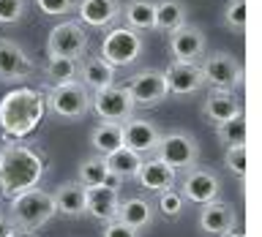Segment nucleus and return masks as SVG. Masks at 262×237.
<instances>
[{
  "instance_id": "obj_1",
  "label": "nucleus",
  "mask_w": 262,
  "mask_h": 237,
  "mask_svg": "<svg viewBox=\"0 0 262 237\" xmlns=\"http://www.w3.org/2000/svg\"><path fill=\"white\" fill-rule=\"evenodd\" d=\"M47 172L44 158L22 142H6L0 147V188L6 196H16L38 188Z\"/></svg>"
},
{
  "instance_id": "obj_2",
  "label": "nucleus",
  "mask_w": 262,
  "mask_h": 237,
  "mask_svg": "<svg viewBox=\"0 0 262 237\" xmlns=\"http://www.w3.org/2000/svg\"><path fill=\"white\" fill-rule=\"evenodd\" d=\"M47 112V98L44 93L33 87H16L3 96L0 101V131L8 139H25L36 131Z\"/></svg>"
},
{
  "instance_id": "obj_3",
  "label": "nucleus",
  "mask_w": 262,
  "mask_h": 237,
  "mask_svg": "<svg viewBox=\"0 0 262 237\" xmlns=\"http://www.w3.org/2000/svg\"><path fill=\"white\" fill-rule=\"evenodd\" d=\"M55 216L57 210L52 191H44V188H30V191L16 194L11 196V204H8V218L16 226V232H36L44 224H49Z\"/></svg>"
},
{
  "instance_id": "obj_4",
  "label": "nucleus",
  "mask_w": 262,
  "mask_h": 237,
  "mask_svg": "<svg viewBox=\"0 0 262 237\" xmlns=\"http://www.w3.org/2000/svg\"><path fill=\"white\" fill-rule=\"evenodd\" d=\"M200 142L191 131H183V128H175V131H167L161 134L159 145H156L153 155L159 161H164L169 169L175 172H188L191 167L200 163Z\"/></svg>"
},
{
  "instance_id": "obj_5",
  "label": "nucleus",
  "mask_w": 262,
  "mask_h": 237,
  "mask_svg": "<svg viewBox=\"0 0 262 237\" xmlns=\"http://www.w3.org/2000/svg\"><path fill=\"white\" fill-rule=\"evenodd\" d=\"M145 38L142 33L131 30V28H110V33L101 41V60L110 63L112 68H126V65L137 63L142 57Z\"/></svg>"
},
{
  "instance_id": "obj_6",
  "label": "nucleus",
  "mask_w": 262,
  "mask_h": 237,
  "mask_svg": "<svg viewBox=\"0 0 262 237\" xmlns=\"http://www.w3.org/2000/svg\"><path fill=\"white\" fill-rule=\"evenodd\" d=\"M44 98H47V109L63 120H79L90 112V90L82 82L55 85Z\"/></svg>"
},
{
  "instance_id": "obj_7",
  "label": "nucleus",
  "mask_w": 262,
  "mask_h": 237,
  "mask_svg": "<svg viewBox=\"0 0 262 237\" xmlns=\"http://www.w3.org/2000/svg\"><path fill=\"white\" fill-rule=\"evenodd\" d=\"M90 36L82 22H60L49 30L47 36V57H69V60H79L88 52Z\"/></svg>"
},
{
  "instance_id": "obj_8",
  "label": "nucleus",
  "mask_w": 262,
  "mask_h": 237,
  "mask_svg": "<svg viewBox=\"0 0 262 237\" xmlns=\"http://www.w3.org/2000/svg\"><path fill=\"white\" fill-rule=\"evenodd\" d=\"M200 71H202V79L208 87H216V90H235L243 85V65L235 60V55L229 52H213V55H205L200 63Z\"/></svg>"
},
{
  "instance_id": "obj_9",
  "label": "nucleus",
  "mask_w": 262,
  "mask_h": 237,
  "mask_svg": "<svg viewBox=\"0 0 262 237\" xmlns=\"http://www.w3.org/2000/svg\"><path fill=\"white\" fill-rule=\"evenodd\" d=\"M90 109L96 112V117H101V123H126L134 117L137 106L123 85H110L90 96Z\"/></svg>"
},
{
  "instance_id": "obj_10",
  "label": "nucleus",
  "mask_w": 262,
  "mask_h": 237,
  "mask_svg": "<svg viewBox=\"0 0 262 237\" xmlns=\"http://www.w3.org/2000/svg\"><path fill=\"white\" fill-rule=\"evenodd\" d=\"M123 87L128 90L131 101H134V106H139V109H153V106H159L164 98L169 96L167 82H164V71H159V68L137 71Z\"/></svg>"
},
{
  "instance_id": "obj_11",
  "label": "nucleus",
  "mask_w": 262,
  "mask_h": 237,
  "mask_svg": "<svg viewBox=\"0 0 262 237\" xmlns=\"http://www.w3.org/2000/svg\"><path fill=\"white\" fill-rule=\"evenodd\" d=\"M178 191L183 194L186 202L205 204V202H213L221 196V180L216 177V172H210L205 167H191L188 172H183V180H180Z\"/></svg>"
},
{
  "instance_id": "obj_12",
  "label": "nucleus",
  "mask_w": 262,
  "mask_h": 237,
  "mask_svg": "<svg viewBox=\"0 0 262 237\" xmlns=\"http://www.w3.org/2000/svg\"><path fill=\"white\" fill-rule=\"evenodd\" d=\"M208 49V38L196 25H183V28L169 33V55L178 63H200Z\"/></svg>"
},
{
  "instance_id": "obj_13",
  "label": "nucleus",
  "mask_w": 262,
  "mask_h": 237,
  "mask_svg": "<svg viewBox=\"0 0 262 237\" xmlns=\"http://www.w3.org/2000/svg\"><path fill=\"white\" fill-rule=\"evenodd\" d=\"M200 218H196V226H200L202 234L208 237H224L227 232L237 229V212L229 202L224 199H213L200 204Z\"/></svg>"
},
{
  "instance_id": "obj_14",
  "label": "nucleus",
  "mask_w": 262,
  "mask_h": 237,
  "mask_svg": "<svg viewBox=\"0 0 262 237\" xmlns=\"http://www.w3.org/2000/svg\"><path fill=\"white\" fill-rule=\"evenodd\" d=\"M164 82H167V90L178 98H191L205 87L202 71L196 63H178L172 60L167 68H164Z\"/></svg>"
},
{
  "instance_id": "obj_15",
  "label": "nucleus",
  "mask_w": 262,
  "mask_h": 237,
  "mask_svg": "<svg viewBox=\"0 0 262 237\" xmlns=\"http://www.w3.org/2000/svg\"><path fill=\"white\" fill-rule=\"evenodd\" d=\"M33 74V60L11 38H0V82H25Z\"/></svg>"
},
{
  "instance_id": "obj_16",
  "label": "nucleus",
  "mask_w": 262,
  "mask_h": 237,
  "mask_svg": "<svg viewBox=\"0 0 262 237\" xmlns=\"http://www.w3.org/2000/svg\"><path fill=\"white\" fill-rule=\"evenodd\" d=\"M159 139H161V131L150 120L128 117L123 123V147H128V150H134L139 155H153Z\"/></svg>"
},
{
  "instance_id": "obj_17",
  "label": "nucleus",
  "mask_w": 262,
  "mask_h": 237,
  "mask_svg": "<svg viewBox=\"0 0 262 237\" xmlns=\"http://www.w3.org/2000/svg\"><path fill=\"white\" fill-rule=\"evenodd\" d=\"M241 112H243V101L235 90L210 87L208 96H205V101H202V117L208 123H213V126H219V123L235 117V114H241Z\"/></svg>"
},
{
  "instance_id": "obj_18",
  "label": "nucleus",
  "mask_w": 262,
  "mask_h": 237,
  "mask_svg": "<svg viewBox=\"0 0 262 237\" xmlns=\"http://www.w3.org/2000/svg\"><path fill=\"white\" fill-rule=\"evenodd\" d=\"M118 204H120V188L112 185H96L85 188V216L110 224L118 218Z\"/></svg>"
},
{
  "instance_id": "obj_19",
  "label": "nucleus",
  "mask_w": 262,
  "mask_h": 237,
  "mask_svg": "<svg viewBox=\"0 0 262 237\" xmlns=\"http://www.w3.org/2000/svg\"><path fill=\"white\" fill-rule=\"evenodd\" d=\"M134 180L145 188V191L161 194V191H167V188H175L178 185V172L169 169L167 163L159 161L156 155H150V158H142L139 172H137Z\"/></svg>"
},
{
  "instance_id": "obj_20",
  "label": "nucleus",
  "mask_w": 262,
  "mask_h": 237,
  "mask_svg": "<svg viewBox=\"0 0 262 237\" xmlns=\"http://www.w3.org/2000/svg\"><path fill=\"white\" fill-rule=\"evenodd\" d=\"M120 0H77L79 22L88 28H112L120 19Z\"/></svg>"
},
{
  "instance_id": "obj_21",
  "label": "nucleus",
  "mask_w": 262,
  "mask_h": 237,
  "mask_svg": "<svg viewBox=\"0 0 262 237\" xmlns=\"http://www.w3.org/2000/svg\"><path fill=\"white\" fill-rule=\"evenodd\" d=\"M118 221L137 232H145L156 224V204L145 196H128L118 204Z\"/></svg>"
},
{
  "instance_id": "obj_22",
  "label": "nucleus",
  "mask_w": 262,
  "mask_h": 237,
  "mask_svg": "<svg viewBox=\"0 0 262 237\" xmlns=\"http://www.w3.org/2000/svg\"><path fill=\"white\" fill-rule=\"evenodd\" d=\"M115 77H118V68H112L110 63H104L98 55H82L79 57V77H77V82H82L90 93L115 85Z\"/></svg>"
},
{
  "instance_id": "obj_23",
  "label": "nucleus",
  "mask_w": 262,
  "mask_h": 237,
  "mask_svg": "<svg viewBox=\"0 0 262 237\" xmlns=\"http://www.w3.org/2000/svg\"><path fill=\"white\" fill-rule=\"evenodd\" d=\"M55 199V210L66 218H82L85 216V185L79 180H71V183H63L52 191Z\"/></svg>"
},
{
  "instance_id": "obj_24",
  "label": "nucleus",
  "mask_w": 262,
  "mask_h": 237,
  "mask_svg": "<svg viewBox=\"0 0 262 237\" xmlns=\"http://www.w3.org/2000/svg\"><path fill=\"white\" fill-rule=\"evenodd\" d=\"M120 19L137 33L156 30V0H128L120 6Z\"/></svg>"
},
{
  "instance_id": "obj_25",
  "label": "nucleus",
  "mask_w": 262,
  "mask_h": 237,
  "mask_svg": "<svg viewBox=\"0 0 262 237\" xmlns=\"http://www.w3.org/2000/svg\"><path fill=\"white\" fill-rule=\"evenodd\" d=\"M188 25V6L183 0H159L156 3V30L169 33Z\"/></svg>"
},
{
  "instance_id": "obj_26",
  "label": "nucleus",
  "mask_w": 262,
  "mask_h": 237,
  "mask_svg": "<svg viewBox=\"0 0 262 237\" xmlns=\"http://www.w3.org/2000/svg\"><path fill=\"white\" fill-rule=\"evenodd\" d=\"M104 158H106V169H110V175H115L118 180H134L145 155L128 150V147H118V150H112L110 155H104Z\"/></svg>"
},
{
  "instance_id": "obj_27",
  "label": "nucleus",
  "mask_w": 262,
  "mask_h": 237,
  "mask_svg": "<svg viewBox=\"0 0 262 237\" xmlns=\"http://www.w3.org/2000/svg\"><path fill=\"white\" fill-rule=\"evenodd\" d=\"M90 145L98 155H110L112 150L123 147V123H98L90 131Z\"/></svg>"
},
{
  "instance_id": "obj_28",
  "label": "nucleus",
  "mask_w": 262,
  "mask_h": 237,
  "mask_svg": "<svg viewBox=\"0 0 262 237\" xmlns=\"http://www.w3.org/2000/svg\"><path fill=\"white\" fill-rule=\"evenodd\" d=\"M44 77L55 85H66V82H77L79 77V60H69V57H47Z\"/></svg>"
},
{
  "instance_id": "obj_29",
  "label": "nucleus",
  "mask_w": 262,
  "mask_h": 237,
  "mask_svg": "<svg viewBox=\"0 0 262 237\" xmlns=\"http://www.w3.org/2000/svg\"><path fill=\"white\" fill-rule=\"evenodd\" d=\"M106 177H110V169H106V158L104 155H90L79 163L77 169V180L85 188H96V185H104Z\"/></svg>"
},
{
  "instance_id": "obj_30",
  "label": "nucleus",
  "mask_w": 262,
  "mask_h": 237,
  "mask_svg": "<svg viewBox=\"0 0 262 237\" xmlns=\"http://www.w3.org/2000/svg\"><path fill=\"white\" fill-rule=\"evenodd\" d=\"M216 139L224 147H235V145H246V114H235L224 123L216 126Z\"/></svg>"
},
{
  "instance_id": "obj_31",
  "label": "nucleus",
  "mask_w": 262,
  "mask_h": 237,
  "mask_svg": "<svg viewBox=\"0 0 262 237\" xmlns=\"http://www.w3.org/2000/svg\"><path fill=\"white\" fill-rule=\"evenodd\" d=\"M183 207H186V199H183V194L178 191V188H167V191H161L159 194V210L164 218H178V216H183Z\"/></svg>"
},
{
  "instance_id": "obj_32",
  "label": "nucleus",
  "mask_w": 262,
  "mask_h": 237,
  "mask_svg": "<svg viewBox=\"0 0 262 237\" xmlns=\"http://www.w3.org/2000/svg\"><path fill=\"white\" fill-rule=\"evenodd\" d=\"M221 19H224V25L232 33L243 36V33H246V0H229V3L224 6Z\"/></svg>"
},
{
  "instance_id": "obj_33",
  "label": "nucleus",
  "mask_w": 262,
  "mask_h": 237,
  "mask_svg": "<svg viewBox=\"0 0 262 237\" xmlns=\"http://www.w3.org/2000/svg\"><path fill=\"white\" fill-rule=\"evenodd\" d=\"M28 11V0H0V25H19Z\"/></svg>"
},
{
  "instance_id": "obj_34",
  "label": "nucleus",
  "mask_w": 262,
  "mask_h": 237,
  "mask_svg": "<svg viewBox=\"0 0 262 237\" xmlns=\"http://www.w3.org/2000/svg\"><path fill=\"white\" fill-rule=\"evenodd\" d=\"M224 163H227L229 175H232V177H237V180H243V177H246V145L227 147Z\"/></svg>"
},
{
  "instance_id": "obj_35",
  "label": "nucleus",
  "mask_w": 262,
  "mask_h": 237,
  "mask_svg": "<svg viewBox=\"0 0 262 237\" xmlns=\"http://www.w3.org/2000/svg\"><path fill=\"white\" fill-rule=\"evenodd\" d=\"M36 6L49 16H63L77 11V0H36Z\"/></svg>"
},
{
  "instance_id": "obj_36",
  "label": "nucleus",
  "mask_w": 262,
  "mask_h": 237,
  "mask_svg": "<svg viewBox=\"0 0 262 237\" xmlns=\"http://www.w3.org/2000/svg\"><path fill=\"white\" fill-rule=\"evenodd\" d=\"M139 234H142V232H137V229L120 224V221L115 218V221H110V224L104 226V234L101 237H139Z\"/></svg>"
},
{
  "instance_id": "obj_37",
  "label": "nucleus",
  "mask_w": 262,
  "mask_h": 237,
  "mask_svg": "<svg viewBox=\"0 0 262 237\" xmlns=\"http://www.w3.org/2000/svg\"><path fill=\"white\" fill-rule=\"evenodd\" d=\"M14 232H16V226L11 224V218L0 212V237H11Z\"/></svg>"
},
{
  "instance_id": "obj_38",
  "label": "nucleus",
  "mask_w": 262,
  "mask_h": 237,
  "mask_svg": "<svg viewBox=\"0 0 262 237\" xmlns=\"http://www.w3.org/2000/svg\"><path fill=\"white\" fill-rule=\"evenodd\" d=\"M224 237H246V234H243V232H237V229H232V232H227Z\"/></svg>"
},
{
  "instance_id": "obj_39",
  "label": "nucleus",
  "mask_w": 262,
  "mask_h": 237,
  "mask_svg": "<svg viewBox=\"0 0 262 237\" xmlns=\"http://www.w3.org/2000/svg\"><path fill=\"white\" fill-rule=\"evenodd\" d=\"M11 237H30V232H14Z\"/></svg>"
}]
</instances>
